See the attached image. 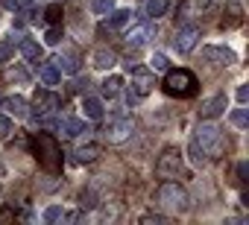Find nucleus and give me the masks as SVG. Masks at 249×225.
<instances>
[{
  "instance_id": "cd10ccee",
  "label": "nucleus",
  "mask_w": 249,
  "mask_h": 225,
  "mask_svg": "<svg viewBox=\"0 0 249 225\" xmlns=\"http://www.w3.org/2000/svg\"><path fill=\"white\" fill-rule=\"evenodd\" d=\"M188 152H191V161H194V164H205V161H208V158H205V152H202V146H199L196 141H191Z\"/></svg>"
},
{
  "instance_id": "4c0bfd02",
  "label": "nucleus",
  "mask_w": 249,
  "mask_h": 225,
  "mask_svg": "<svg viewBox=\"0 0 249 225\" xmlns=\"http://www.w3.org/2000/svg\"><path fill=\"white\" fill-rule=\"evenodd\" d=\"M3 6H6L9 12H21V6H24V3H21V0H3Z\"/></svg>"
},
{
  "instance_id": "4be33fe9",
  "label": "nucleus",
  "mask_w": 249,
  "mask_h": 225,
  "mask_svg": "<svg viewBox=\"0 0 249 225\" xmlns=\"http://www.w3.org/2000/svg\"><path fill=\"white\" fill-rule=\"evenodd\" d=\"M38 76H41V82L44 85H59V70H56V64L53 62H47V64H41V70H38Z\"/></svg>"
},
{
  "instance_id": "dca6fc26",
  "label": "nucleus",
  "mask_w": 249,
  "mask_h": 225,
  "mask_svg": "<svg viewBox=\"0 0 249 225\" xmlns=\"http://www.w3.org/2000/svg\"><path fill=\"white\" fill-rule=\"evenodd\" d=\"M18 47H21V53H24L27 62H38V59H41V44H36L33 38H21Z\"/></svg>"
},
{
  "instance_id": "a211bd4d",
  "label": "nucleus",
  "mask_w": 249,
  "mask_h": 225,
  "mask_svg": "<svg viewBox=\"0 0 249 225\" xmlns=\"http://www.w3.org/2000/svg\"><path fill=\"white\" fill-rule=\"evenodd\" d=\"M3 79H6V82H18V85H24V82H30V70L21 67V64H9V67L3 70Z\"/></svg>"
},
{
  "instance_id": "20e7f679",
  "label": "nucleus",
  "mask_w": 249,
  "mask_h": 225,
  "mask_svg": "<svg viewBox=\"0 0 249 225\" xmlns=\"http://www.w3.org/2000/svg\"><path fill=\"white\" fill-rule=\"evenodd\" d=\"M164 91L170 96H194L199 91V79L194 70L188 67H179V70H167L164 76Z\"/></svg>"
},
{
  "instance_id": "2f4dec72",
  "label": "nucleus",
  "mask_w": 249,
  "mask_h": 225,
  "mask_svg": "<svg viewBox=\"0 0 249 225\" xmlns=\"http://www.w3.org/2000/svg\"><path fill=\"white\" fill-rule=\"evenodd\" d=\"M9 135H12V117L0 114V141H6Z\"/></svg>"
},
{
  "instance_id": "bb28decb",
  "label": "nucleus",
  "mask_w": 249,
  "mask_h": 225,
  "mask_svg": "<svg viewBox=\"0 0 249 225\" xmlns=\"http://www.w3.org/2000/svg\"><path fill=\"white\" fill-rule=\"evenodd\" d=\"M79 208H82V210L97 208V196H94V190H82V193H79Z\"/></svg>"
},
{
  "instance_id": "f3484780",
  "label": "nucleus",
  "mask_w": 249,
  "mask_h": 225,
  "mask_svg": "<svg viewBox=\"0 0 249 225\" xmlns=\"http://www.w3.org/2000/svg\"><path fill=\"white\" fill-rule=\"evenodd\" d=\"M205 59H214L217 64H231L234 62V53L226 50V47H205Z\"/></svg>"
},
{
  "instance_id": "423d86ee",
  "label": "nucleus",
  "mask_w": 249,
  "mask_h": 225,
  "mask_svg": "<svg viewBox=\"0 0 249 225\" xmlns=\"http://www.w3.org/2000/svg\"><path fill=\"white\" fill-rule=\"evenodd\" d=\"M33 105H36V120H38V117L56 114V111L62 108V96H59L56 91H47V88H41V91H36V96H33Z\"/></svg>"
},
{
  "instance_id": "f257e3e1",
  "label": "nucleus",
  "mask_w": 249,
  "mask_h": 225,
  "mask_svg": "<svg viewBox=\"0 0 249 225\" xmlns=\"http://www.w3.org/2000/svg\"><path fill=\"white\" fill-rule=\"evenodd\" d=\"M33 152H36V161L41 170H47L53 176L62 170V146L56 144L53 135H47V132L33 135Z\"/></svg>"
},
{
  "instance_id": "f03ea898",
  "label": "nucleus",
  "mask_w": 249,
  "mask_h": 225,
  "mask_svg": "<svg viewBox=\"0 0 249 225\" xmlns=\"http://www.w3.org/2000/svg\"><path fill=\"white\" fill-rule=\"evenodd\" d=\"M156 202H159V208L167 210V213H185V210L191 208V196H188V190H185L182 184H176V181H164V184H159V190H156Z\"/></svg>"
},
{
  "instance_id": "6e6552de",
  "label": "nucleus",
  "mask_w": 249,
  "mask_h": 225,
  "mask_svg": "<svg viewBox=\"0 0 249 225\" xmlns=\"http://www.w3.org/2000/svg\"><path fill=\"white\" fill-rule=\"evenodd\" d=\"M156 85V73L150 67H132V91L138 96H147Z\"/></svg>"
},
{
  "instance_id": "a878e982",
  "label": "nucleus",
  "mask_w": 249,
  "mask_h": 225,
  "mask_svg": "<svg viewBox=\"0 0 249 225\" xmlns=\"http://www.w3.org/2000/svg\"><path fill=\"white\" fill-rule=\"evenodd\" d=\"M62 15H65V12H62V6H59V3H53V6H47V9H44L47 24H62Z\"/></svg>"
},
{
  "instance_id": "0eeeda50",
  "label": "nucleus",
  "mask_w": 249,
  "mask_h": 225,
  "mask_svg": "<svg viewBox=\"0 0 249 225\" xmlns=\"http://www.w3.org/2000/svg\"><path fill=\"white\" fill-rule=\"evenodd\" d=\"M179 170H182V152L176 146H167L156 161V173L159 176H176Z\"/></svg>"
},
{
  "instance_id": "4468645a",
  "label": "nucleus",
  "mask_w": 249,
  "mask_h": 225,
  "mask_svg": "<svg viewBox=\"0 0 249 225\" xmlns=\"http://www.w3.org/2000/svg\"><path fill=\"white\" fill-rule=\"evenodd\" d=\"M100 155H103V146H100V144H85V146L76 149V161H79V164H91V161H97Z\"/></svg>"
},
{
  "instance_id": "6ab92c4d",
  "label": "nucleus",
  "mask_w": 249,
  "mask_h": 225,
  "mask_svg": "<svg viewBox=\"0 0 249 225\" xmlns=\"http://www.w3.org/2000/svg\"><path fill=\"white\" fill-rule=\"evenodd\" d=\"M129 21H132V12H129V9H111V12H108V27H111V30L126 27Z\"/></svg>"
},
{
  "instance_id": "7c9ffc66",
  "label": "nucleus",
  "mask_w": 249,
  "mask_h": 225,
  "mask_svg": "<svg viewBox=\"0 0 249 225\" xmlns=\"http://www.w3.org/2000/svg\"><path fill=\"white\" fill-rule=\"evenodd\" d=\"M231 123H234V126H240V129H246V123H249L246 108H234V111H231Z\"/></svg>"
},
{
  "instance_id": "412c9836",
  "label": "nucleus",
  "mask_w": 249,
  "mask_h": 225,
  "mask_svg": "<svg viewBox=\"0 0 249 225\" xmlns=\"http://www.w3.org/2000/svg\"><path fill=\"white\" fill-rule=\"evenodd\" d=\"M53 64H56L59 73H76V70H79V62H76L73 56H56Z\"/></svg>"
},
{
  "instance_id": "e433bc0d",
  "label": "nucleus",
  "mask_w": 249,
  "mask_h": 225,
  "mask_svg": "<svg viewBox=\"0 0 249 225\" xmlns=\"http://www.w3.org/2000/svg\"><path fill=\"white\" fill-rule=\"evenodd\" d=\"M0 222H15V210L12 208H0Z\"/></svg>"
},
{
  "instance_id": "f704fd0d",
  "label": "nucleus",
  "mask_w": 249,
  "mask_h": 225,
  "mask_svg": "<svg viewBox=\"0 0 249 225\" xmlns=\"http://www.w3.org/2000/svg\"><path fill=\"white\" fill-rule=\"evenodd\" d=\"M150 64H153V70H167V56H164V53H156V56L150 59Z\"/></svg>"
},
{
  "instance_id": "ea45409f",
  "label": "nucleus",
  "mask_w": 249,
  "mask_h": 225,
  "mask_svg": "<svg viewBox=\"0 0 249 225\" xmlns=\"http://www.w3.org/2000/svg\"><path fill=\"white\" fill-rule=\"evenodd\" d=\"M62 219H65V222H79L82 213H79V210H76V213H62Z\"/></svg>"
},
{
  "instance_id": "393cba45",
  "label": "nucleus",
  "mask_w": 249,
  "mask_h": 225,
  "mask_svg": "<svg viewBox=\"0 0 249 225\" xmlns=\"http://www.w3.org/2000/svg\"><path fill=\"white\" fill-rule=\"evenodd\" d=\"M100 88H103V96H114V94L123 88V79H120V76H106V82H103Z\"/></svg>"
},
{
  "instance_id": "58836bf2",
  "label": "nucleus",
  "mask_w": 249,
  "mask_h": 225,
  "mask_svg": "<svg viewBox=\"0 0 249 225\" xmlns=\"http://www.w3.org/2000/svg\"><path fill=\"white\" fill-rule=\"evenodd\" d=\"M237 99H240V102H246V99H249V88H246V85H240V88H237Z\"/></svg>"
},
{
  "instance_id": "473e14b6",
  "label": "nucleus",
  "mask_w": 249,
  "mask_h": 225,
  "mask_svg": "<svg viewBox=\"0 0 249 225\" xmlns=\"http://www.w3.org/2000/svg\"><path fill=\"white\" fill-rule=\"evenodd\" d=\"M114 9V0H94V12L97 15H108Z\"/></svg>"
},
{
  "instance_id": "c756f323",
  "label": "nucleus",
  "mask_w": 249,
  "mask_h": 225,
  "mask_svg": "<svg viewBox=\"0 0 249 225\" xmlns=\"http://www.w3.org/2000/svg\"><path fill=\"white\" fill-rule=\"evenodd\" d=\"M15 53V38H6L3 44H0V62H9Z\"/></svg>"
},
{
  "instance_id": "39448f33",
  "label": "nucleus",
  "mask_w": 249,
  "mask_h": 225,
  "mask_svg": "<svg viewBox=\"0 0 249 225\" xmlns=\"http://www.w3.org/2000/svg\"><path fill=\"white\" fill-rule=\"evenodd\" d=\"M132 132H135V123H132L129 117H111V120L106 123V129H103V135H106L108 144H123V141H129Z\"/></svg>"
},
{
  "instance_id": "9d476101",
  "label": "nucleus",
  "mask_w": 249,
  "mask_h": 225,
  "mask_svg": "<svg viewBox=\"0 0 249 225\" xmlns=\"http://www.w3.org/2000/svg\"><path fill=\"white\" fill-rule=\"evenodd\" d=\"M226 105H229V96H226V94H217V96H211L208 102H202L199 117H202V120H217L223 111H226Z\"/></svg>"
},
{
  "instance_id": "72a5a7b5",
  "label": "nucleus",
  "mask_w": 249,
  "mask_h": 225,
  "mask_svg": "<svg viewBox=\"0 0 249 225\" xmlns=\"http://www.w3.org/2000/svg\"><path fill=\"white\" fill-rule=\"evenodd\" d=\"M62 213H65V210H62L59 205H50V208L44 210V222H59V219H62Z\"/></svg>"
},
{
  "instance_id": "aec40b11",
  "label": "nucleus",
  "mask_w": 249,
  "mask_h": 225,
  "mask_svg": "<svg viewBox=\"0 0 249 225\" xmlns=\"http://www.w3.org/2000/svg\"><path fill=\"white\" fill-rule=\"evenodd\" d=\"M167 9H170V0H147L144 15H147V18H161Z\"/></svg>"
},
{
  "instance_id": "1a4fd4ad",
  "label": "nucleus",
  "mask_w": 249,
  "mask_h": 225,
  "mask_svg": "<svg viewBox=\"0 0 249 225\" xmlns=\"http://www.w3.org/2000/svg\"><path fill=\"white\" fill-rule=\"evenodd\" d=\"M196 41H199V27H179V32H176V41H173V47L179 50V53H191L194 47H196Z\"/></svg>"
},
{
  "instance_id": "5701e85b",
  "label": "nucleus",
  "mask_w": 249,
  "mask_h": 225,
  "mask_svg": "<svg viewBox=\"0 0 249 225\" xmlns=\"http://www.w3.org/2000/svg\"><path fill=\"white\" fill-rule=\"evenodd\" d=\"M62 132H65L68 138H79V135H82V132H88V129H85V123H82V120L68 117V120H62Z\"/></svg>"
},
{
  "instance_id": "9b49d317",
  "label": "nucleus",
  "mask_w": 249,
  "mask_h": 225,
  "mask_svg": "<svg viewBox=\"0 0 249 225\" xmlns=\"http://www.w3.org/2000/svg\"><path fill=\"white\" fill-rule=\"evenodd\" d=\"M153 35H156V27H153V24H138V27H132V30L126 32V44H129V47H144Z\"/></svg>"
},
{
  "instance_id": "2eb2a0df",
  "label": "nucleus",
  "mask_w": 249,
  "mask_h": 225,
  "mask_svg": "<svg viewBox=\"0 0 249 225\" xmlns=\"http://www.w3.org/2000/svg\"><path fill=\"white\" fill-rule=\"evenodd\" d=\"M82 114H85L88 120H100V117H103V102H100L97 96H85V99H82Z\"/></svg>"
},
{
  "instance_id": "ddd939ff",
  "label": "nucleus",
  "mask_w": 249,
  "mask_h": 225,
  "mask_svg": "<svg viewBox=\"0 0 249 225\" xmlns=\"http://www.w3.org/2000/svg\"><path fill=\"white\" fill-rule=\"evenodd\" d=\"M3 105H6L9 114H15V117H30V108H27V99L24 96H6Z\"/></svg>"
},
{
  "instance_id": "b1692460",
  "label": "nucleus",
  "mask_w": 249,
  "mask_h": 225,
  "mask_svg": "<svg viewBox=\"0 0 249 225\" xmlns=\"http://www.w3.org/2000/svg\"><path fill=\"white\" fill-rule=\"evenodd\" d=\"M226 12H229V18H223V27H237V24L243 21V9H240L237 3H229Z\"/></svg>"
},
{
  "instance_id": "c9c22d12",
  "label": "nucleus",
  "mask_w": 249,
  "mask_h": 225,
  "mask_svg": "<svg viewBox=\"0 0 249 225\" xmlns=\"http://www.w3.org/2000/svg\"><path fill=\"white\" fill-rule=\"evenodd\" d=\"M237 176H240V181H243V184L249 181V164H246V161H240V164H237Z\"/></svg>"
},
{
  "instance_id": "f8f14e48",
  "label": "nucleus",
  "mask_w": 249,
  "mask_h": 225,
  "mask_svg": "<svg viewBox=\"0 0 249 225\" xmlns=\"http://www.w3.org/2000/svg\"><path fill=\"white\" fill-rule=\"evenodd\" d=\"M91 62H94V67H97V70H111V67L117 64V53H114V50L100 47V50H94Z\"/></svg>"
},
{
  "instance_id": "c85d7f7f",
  "label": "nucleus",
  "mask_w": 249,
  "mask_h": 225,
  "mask_svg": "<svg viewBox=\"0 0 249 225\" xmlns=\"http://www.w3.org/2000/svg\"><path fill=\"white\" fill-rule=\"evenodd\" d=\"M44 41H47V44H59V41H62V27H59V24H50V30L44 32Z\"/></svg>"
},
{
  "instance_id": "7ed1b4c3",
  "label": "nucleus",
  "mask_w": 249,
  "mask_h": 225,
  "mask_svg": "<svg viewBox=\"0 0 249 225\" xmlns=\"http://www.w3.org/2000/svg\"><path fill=\"white\" fill-rule=\"evenodd\" d=\"M194 141L202 146V152H205V158H208V161H217V158H223V152H226L223 132H220L211 120H205V123H199V126H196Z\"/></svg>"
}]
</instances>
